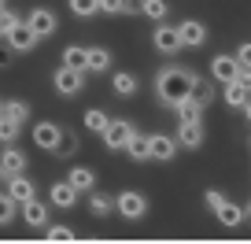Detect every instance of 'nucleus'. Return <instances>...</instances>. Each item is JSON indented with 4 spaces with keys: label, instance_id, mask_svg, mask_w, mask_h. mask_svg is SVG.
<instances>
[{
    "label": "nucleus",
    "instance_id": "obj_10",
    "mask_svg": "<svg viewBox=\"0 0 251 244\" xmlns=\"http://www.w3.org/2000/svg\"><path fill=\"white\" fill-rule=\"evenodd\" d=\"M151 45H155V52H163V55H177V52H181L177 26H166V23H159V26H155V33H151Z\"/></svg>",
    "mask_w": 251,
    "mask_h": 244
},
{
    "label": "nucleus",
    "instance_id": "obj_5",
    "mask_svg": "<svg viewBox=\"0 0 251 244\" xmlns=\"http://www.w3.org/2000/svg\"><path fill=\"white\" fill-rule=\"evenodd\" d=\"M4 41H8V48H11L15 55H26V52H33V48H37V37H33V30L23 23V15L11 23V30L4 33Z\"/></svg>",
    "mask_w": 251,
    "mask_h": 244
},
{
    "label": "nucleus",
    "instance_id": "obj_6",
    "mask_svg": "<svg viewBox=\"0 0 251 244\" xmlns=\"http://www.w3.org/2000/svg\"><path fill=\"white\" fill-rule=\"evenodd\" d=\"M85 89V71H71V67H63L55 71V93L59 96H78Z\"/></svg>",
    "mask_w": 251,
    "mask_h": 244
},
{
    "label": "nucleus",
    "instance_id": "obj_11",
    "mask_svg": "<svg viewBox=\"0 0 251 244\" xmlns=\"http://www.w3.org/2000/svg\"><path fill=\"white\" fill-rule=\"evenodd\" d=\"M203 122H177V148H188V152H196V148H203Z\"/></svg>",
    "mask_w": 251,
    "mask_h": 244
},
{
    "label": "nucleus",
    "instance_id": "obj_26",
    "mask_svg": "<svg viewBox=\"0 0 251 244\" xmlns=\"http://www.w3.org/2000/svg\"><path fill=\"white\" fill-rule=\"evenodd\" d=\"M107 122H111L107 111H100V108H89V111H85V130H89V134L100 137L103 130H107Z\"/></svg>",
    "mask_w": 251,
    "mask_h": 244
},
{
    "label": "nucleus",
    "instance_id": "obj_32",
    "mask_svg": "<svg viewBox=\"0 0 251 244\" xmlns=\"http://www.w3.org/2000/svg\"><path fill=\"white\" fill-rule=\"evenodd\" d=\"M78 152V137H74V130H59V144H55L52 156H74Z\"/></svg>",
    "mask_w": 251,
    "mask_h": 244
},
{
    "label": "nucleus",
    "instance_id": "obj_9",
    "mask_svg": "<svg viewBox=\"0 0 251 244\" xmlns=\"http://www.w3.org/2000/svg\"><path fill=\"white\" fill-rule=\"evenodd\" d=\"M222 100L229 104V108L244 111L248 115V78H233V81H222Z\"/></svg>",
    "mask_w": 251,
    "mask_h": 244
},
{
    "label": "nucleus",
    "instance_id": "obj_4",
    "mask_svg": "<svg viewBox=\"0 0 251 244\" xmlns=\"http://www.w3.org/2000/svg\"><path fill=\"white\" fill-rule=\"evenodd\" d=\"M133 134H137V126L129 122V118H111L107 130H103L100 137H103V148H107V152H122L126 141H129Z\"/></svg>",
    "mask_w": 251,
    "mask_h": 244
},
{
    "label": "nucleus",
    "instance_id": "obj_21",
    "mask_svg": "<svg viewBox=\"0 0 251 244\" xmlns=\"http://www.w3.org/2000/svg\"><path fill=\"white\" fill-rule=\"evenodd\" d=\"M211 78H214V81H233V78H240V67H236V59H233V55H214Z\"/></svg>",
    "mask_w": 251,
    "mask_h": 244
},
{
    "label": "nucleus",
    "instance_id": "obj_35",
    "mask_svg": "<svg viewBox=\"0 0 251 244\" xmlns=\"http://www.w3.org/2000/svg\"><path fill=\"white\" fill-rule=\"evenodd\" d=\"M96 8H100V15H111V19L122 15V4H118V0H96Z\"/></svg>",
    "mask_w": 251,
    "mask_h": 244
},
{
    "label": "nucleus",
    "instance_id": "obj_8",
    "mask_svg": "<svg viewBox=\"0 0 251 244\" xmlns=\"http://www.w3.org/2000/svg\"><path fill=\"white\" fill-rule=\"evenodd\" d=\"M177 156V141L170 134H148V159L155 163H170Z\"/></svg>",
    "mask_w": 251,
    "mask_h": 244
},
{
    "label": "nucleus",
    "instance_id": "obj_27",
    "mask_svg": "<svg viewBox=\"0 0 251 244\" xmlns=\"http://www.w3.org/2000/svg\"><path fill=\"white\" fill-rule=\"evenodd\" d=\"M63 67L85 71V45H67V48H63Z\"/></svg>",
    "mask_w": 251,
    "mask_h": 244
},
{
    "label": "nucleus",
    "instance_id": "obj_31",
    "mask_svg": "<svg viewBox=\"0 0 251 244\" xmlns=\"http://www.w3.org/2000/svg\"><path fill=\"white\" fill-rule=\"evenodd\" d=\"M30 104H26V100H19V96H15V100H4V115H11V118H15V122H30Z\"/></svg>",
    "mask_w": 251,
    "mask_h": 244
},
{
    "label": "nucleus",
    "instance_id": "obj_20",
    "mask_svg": "<svg viewBox=\"0 0 251 244\" xmlns=\"http://www.w3.org/2000/svg\"><path fill=\"white\" fill-rule=\"evenodd\" d=\"M85 196H89V215H93V218H107V215H115V196H111V192L89 189Z\"/></svg>",
    "mask_w": 251,
    "mask_h": 244
},
{
    "label": "nucleus",
    "instance_id": "obj_2",
    "mask_svg": "<svg viewBox=\"0 0 251 244\" xmlns=\"http://www.w3.org/2000/svg\"><path fill=\"white\" fill-rule=\"evenodd\" d=\"M115 211L122 215L126 222H141L144 215H148V196H144V192H137V189L118 192V196H115Z\"/></svg>",
    "mask_w": 251,
    "mask_h": 244
},
{
    "label": "nucleus",
    "instance_id": "obj_7",
    "mask_svg": "<svg viewBox=\"0 0 251 244\" xmlns=\"http://www.w3.org/2000/svg\"><path fill=\"white\" fill-rule=\"evenodd\" d=\"M177 41H181V48H203L207 45V26L200 19H185V23H177Z\"/></svg>",
    "mask_w": 251,
    "mask_h": 244
},
{
    "label": "nucleus",
    "instance_id": "obj_37",
    "mask_svg": "<svg viewBox=\"0 0 251 244\" xmlns=\"http://www.w3.org/2000/svg\"><path fill=\"white\" fill-rule=\"evenodd\" d=\"M122 4V15H141V0H118Z\"/></svg>",
    "mask_w": 251,
    "mask_h": 244
},
{
    "label": "nucleus",
    "instance_id": "obj_1",
    "mask_svg": "<svg viewBox=\"0 0 251 244\" xmlns=\"http://www.w3.org/2000/svg\"><path fill=\"white\" fill-rule=\"evenodd\" d=\"M192 81H196V71H188V67H163V71L155 74V96L166 104V108H174V104L181 100V96H188V89H192Z\"/></svg>",
    "mask_w": 251,
    "mask_h": 244
},
{
    "label": "nucleus",
    "instance_id": "obj_30",
    "mask_svg": "<svg viewBox=\"0 0 251 244\" xmlns=\"http://www.w3.org/2000/svg\"><path fill=\"white\" fill-rule=\"evenodd\" d=\"M67 8H71L74 19H96V15H100L96 0H67Z\"/></svg>",
    "mask_w": 251,
    "mask_h": 244
},
{
    "label": "nucleus",
    "instance_id": "obj_23",
    "mask_svg": "<svg viewBox=\"0 0 251 244\" xmlns=\"http://www.w3.org/2000/svg\"><path fill=\"white\" fill-rule=\"evenodd\" d=\"M174 115H177V122H203V108H200L192 96H181V100L174 104Z\"/></svg>",
    "mask_w": 251,
    "mask_h": 244
},
{
    "label": "nucleus",
    "instance_id": "obj_38",
    "mask_svg": "<svg viewBox=\"0 0 251 244\" xmlns=\"http://www.w3.org/2000/svg\"><path fill=\"white\" fill-rule=\"evenodd\" d=\"M203 196H207V207H211V211H214V207H218V200L226 196V192H218V189H207Z\"/></svg>",
    "mask_w": 251,
    "mask_h": 244
},
{
    "label": "nucleus",
    "instance_id": "obj_39",
    "mask_svg": "<svg viewBox=\"0 0 251 244\" xmlns=\"http://www.w3.org/2000/svg\"><path fill=\"white\" fill-rule=\"evenodd\" d=\"M11 59H15V52H11V48H0V67H8Z\"/></svg>",
    "mask_w": 251,
    "mask_h": 244
},
{
    "label": "nucleus",
    "instance_id": "obj_19",
    "mask_svg": "<svg viewBox=\"0 0 251 244\" xmlns=\"http://www.w3.org/2000/svg\"><path fill=\"white\" fill-rule=\"evenodd\" d=\"M111 89H115V96H137L141 93V78L137 74H129V71H118V74H111Z\"/></svg>",
    "mask_w": 251,
    "mask_h": 244
},
{
    "label": "nucleus",
    "instance_id": "obj_40",
    "mask_svg": "<svg viewBox=\"0 0 251 244\" xmlns=\"http://www.w3.org/2000/svg\"><path fill=\"white\" fill-rule=\"evenodd\" d=\"M4 4H8V0H0V8H4Z\"/></svg>",
    "mask_w": 251,
    "mask_h": 244
},
{
    "label": "nucleus",
    "instance_id": "obj_17",
    "mask_svg": "<svg viewBox=\"0 0 251 244\" xmlns=\"http://www.w3.org/2000/svg\"><path fill=\"white\" fill-rule=\"evenodd\" d=\"M23 166H26V156L15 148V144H8V148L0 152V178L8 181L11 174H23Z\"/></svg>",
    "mask_w": 251,
    "mask_h": 244
},
{
    "label": "nucleus",
    "instance_id": "obj_24",
    "mask_svg": "<svg viewBox=\"0 0 251 244\" xmlns=\"http://www.w3.org/2000/svg\"><path fill=\"white\" fill-rule=\"evenodd\" d=\"M122 152L133 159V163H148V134H141V130H137V134L126 141V148H122Z\"/></svg>",
    "mask_w": 251,
    "mask_h": 244
},
{
    "label": "nucleus",
    "instance_id": "obj_25",
    "mask_svg": "<svg viewBox=\"0 0 251 244\" xmlns=\"http://www.w3.org/2000/svg\"><path fill=\"white\" fill-rule=\"evenodd\" d=\"M188 96H192L200 108H211V100H214V81H211V78H200V74H196V81H192Z\"/></svg>",
    "mask_w": 251,
    "mask_h": 244
},
{
    "label": "nucleus",
    "instance_id": "obj_3",
    "mask_svg": "<svg viewBox=\"0 0 251 244\" xmlns=\"http://www.w3.org/2000/svg\"><path fill=\"white\" fill-rule=\"evenodd\" d=\"M23 23L33 30V37H37V41L52 37V33L59 30V15H55L52 8H30V15H23Z\"/></svg>",
    "mask_w": 251,
    "mask_h": 244
},
{
    "label": "nucleus",
    "instance_id": "obj_14",
    "mask_svg": "<svg viewBox=\"0 0 251 244\" xmlns=\"http://www.w3.org/2000/svg\"><path fill=\"white\" fill-rule=\"evenodd\" d=\"M111 71V48H85V74H107Z\"/></svg>",
    "mask_w": 251,
    "mask_h": 244
},
{
    "label": "nucleus",
    "instance_id": "obj_22",
    "mask_svg": "<svg viewBox=\"0 0 251 244\" xmlns=\"http://www.w3.org/2000/svg\"><path fill=\"white\" fill-rule=\"evenodd\" d=\"M67 181L85 196L89 189H96V170H93V166H71V170H67Z\"/></svg>",
    "mask_w": 251,
    "mask_h": 244
},
{
    "label": "nucleus",
    "instance_id": "obj_29",
    "mask_svg": "<svg viewBox=\"0 0 251 244\" xmlns=\"http://www.w3.org/2000/svg\"><path fill=\"white\" fill-rule=\"evenodd\" d=\"M141 15L155 19V23H163L166 15H170V4L166 0H141Z\"/></svg>",
    "mask_w": 251,
    "mask_h": 244
},
{
    "label": "nucleus",
    "instance_id": "obj_13",
    "mask_svg": "<svg viewBox=\"0 0 251 244\" xmlns=\"http://www.w3.org/2000/svg\"><path fill=\"white\" fill-rule=\"evenodd\" d=\"M4 192H8L15 204H23V200L37 196V185H33L30 174H11V178H8V189H4Z\"/></svg>",
    "mask_w": 251,
    "mask_h": 244
},
{
    "label": "nucleus",
    "instance_id": "obj_36",
    "mask_svg": "<svg viewBox=\"0 0 251 244\" xmlns=\"http://www.w3.org/2000/svg\"><path fill=\"white\" fill-rule=\"evenodd\" d=\"M15 19H19V11H11L8 4H4V8H0V37H4V33L11 30V23H15Z\"/></svg>",
    "mask_w": 251,
    "mask_h": 244
},
{
    "label": "nucleus",
    "instance_id": "obj_28",
    "mask_svg": "<svg viewBox=\"0 0 251 244\" xmlns=\"http://www.w3.org/2000/svg\"><path fill=\"white\" fill-rule=\"evenodd\" d=\"M19 134H23V122H15L11 115H4V111H0V141H4V144H15Z\"/></svg>",
    "mask_w": 251,
    "mask_h": 244
},
{
    "label": "nucleus",
    "instance_id": "obj_34",
    "mask_svg": "<svg viewBox=\"0 0 251 244\" xmlns=\"http://www.w3.org/2000/svg\"><path fill=\"white\" fill-rule=\"evenodd\" d=\"M45 237L48 241H74V229L71 226H48L45 222Z\"/></svg>",
    "mask_w": 251,
    "mask_h": 244
},
{
    "label": "nucleus",
    "instance_id": "obj_12",
    "mask_svg": "<svg viewBox=\"0 0 251 244\" xmlns=\"http://www.w3.org/2000/svg\"><path fill=\"white\" fill-rule=\"evenodd\" d=\"M78 196H81V192L74 189L71 181H52V189H48V200H52L55 207H63V211L78 207Z\"/></svg>",
    "mask_w": 251,
    "mask_h": 244
},
{
    "label": "nucleus",
    "instance_id": "obj_15",
    "mask_svg": "<svg viewBox=\"0 0 251 244\" xmlns=\"http://www.w3.org/2000/svg\"><path fill=\"white\" fill-rule=\"evenodd\" d=\"M59 130L55 122H37L33 126V144H37L41 152H55V144H59Z\"/></svg>",
    "mask_w": 251,
    "mask_h": 244
},
{
    "label": "nucleus",
    "instance_id": "obj_41",
    "mask_svg": "<svg viewBox=\"0 0 251 244\" xmlns=\"http://www.w3.org/2000/svg\"><path fill=\"white\" fill-rule=\"evenodd\" d=\"M0 111H4V100H0Z\"/></svg>",
    "mask_w": 251,
    "mask_h": 244
},
{
    "label": "nucleus",
    "instance_id": "obj_18",
    "mask_svg": "<svg viewBox=\"0 0 251 244\" xmlns=\"http://www.w3.org/2000/svg\"><path fill=\"white\" fill-rule=\"evenodd\" d=\"M214 215H218V222H222V226H229V229H236V226H240V222H244V207L236 204V200H226V196L218 200V207H214Z\"/></svg>",
    "mask_w": 251,
    "mask_h": 244
},
{
    "label": "nucleus",
    "instance_id": "obj_33",
    "mask_svg": "<svg viewBox=\"0 0 251 244\" xmlns=\"http://www.w3.org/2000/svg\"><path fill=\"white\" fill-rule=\"evenodd\" d=\"M15 215H19V204L8 196V192H0V226H11Z\"/></svg>",
    "mask_w": 251,
    "mask_h": 244
},
{
    "label": "nucleus",
    "instance_id": "obj_16",
    "mask_svg": "<svg viewBox=\"0 0 251 244\" xmlns=\"http://www.w3.org/2000/svg\"><path fill=\"white\" fill-rule=\"evenodd\" d=\"M19 215H23L26 226H45V222H48V204H41L37 196H30V200L19 204Z\"/></svg>",
    "mask_w": 251,
    "mask_h": 244
}]
</instances>
